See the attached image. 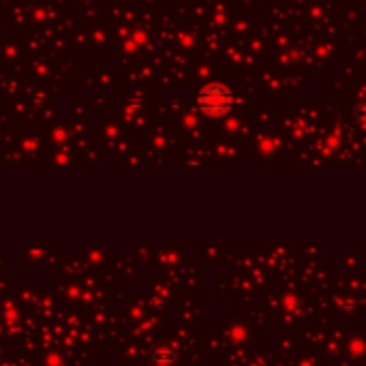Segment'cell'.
<instances>
[{
  "label": "cell",
  "mask_w": 366,
  "mask_h": 366,
  "mask_svg": "<svg viewBox=\"0 0 366 366\" xmlns=\"http://www.w3.org/2000/svg\"><path fill=\"white\" fill-rule=\"evenodd\" d=\"M354 116H356L358 124L366 126V99H362V101L356 105V112H354Z\"/></svg>",
  "instance_id": "obj_2"
},
{
  "label": "cell",
  "mask_w": 366,
  "mask_h": 366,
  "mask_svg": "<svg viewBox=\"0 0 366 366\" xmlns=\"http://www.w3.org/2000/svg\"><path fill=\"white\" fill-rule=\"evenodd\" d=\"M233 103V95L223 84H210L200 93V107L210 116H223Z\"/></svg>",
  "instance_id": "obj_1"
}]
</instances>
